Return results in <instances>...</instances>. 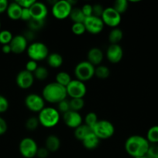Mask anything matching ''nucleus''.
I'll return each instance as SVG.
<instances>
[{"label": "nucleus", "instance_id": "a211bd4d", "mask_svg": "<svg viewBox=\"0 0 158 158\" xmlns=\"http://www.w3.org/2000/svg\"><path fill=\"white\" fill-rule=\"evenodd\" d=\"M87 61L89 62L93 66H99L102 63L104 59V53L100 48L92 47L89 49L87 55Z\"/></svg>", "mask_w": 158, "mask_h": 158}, {"label": "nucleus", "instance_id": "c9c22d12", "mask_svg": "<svg viewBox=\"0 0 158 158\" xmlns=\"http://www.w3.org/2000/svg\"><path fill=\"white\" fill-rule=\"evenodd\" d=\"M71 31L76 35H81L86 32L84 23H73Z\"/></svg>", "mask_w": 158, "mask_h": 158}, {"label": "nucleus", "instance_id": "6ab92c4d", "mask_svg": "<svg viewBox=\"0 0 158 158\" xmlns=\"http://www.w3.org/2000/svg\"><path fill=\"white\" fill-rule=\"evenodd\" d=\"M22 11H23V9H22L21 6L15 1L9 3L6 12L8 17L11 20L16 21V20H20L21 19Z\"/></svg>", "mask_w": 158, "mask_h": 158}, {"label": "nucleus", "instance_id": "7c9ffc66", "mask_svg": "<svg viewBox=\"0 0 158 158\" xmlns=\"http://www.w3.org/2000/svg\"><path fill=\"white\" fill-rule=\"evenodd\" d=\"M14 35L8 29H3L0 31V44L8 45L11 43Z\"/></svg>", "mask_w": 158, "mask_h": 158}, {"label": "nucleus", "instance_id": "6e6552de", "mask_svg": "<svg viewBox=\"0 0 158 158\" xmlns=\"http://www.w3.org/2000/svg\"><path fill=\"white\" fill-rule=\"evenodd\" d=\"M38 148L37 142L30 137H25L22 139L19 144L20 154L25 158H33L36 157Z\"/></svg>", "mask_w": 158, "mask_h": 158}, {"label": "nucleus", "instance_id": "4c0bfd02", "mask_svg": "<svg viewBox=\"0 0 158 158\" xmlns=\"http://www.w3.org/2000/svg\"><path fill=\"white\" fill-rule=\"evenodd\" d=\"M146 156L148 158H158V144H150Z\"/></svg>", "mask_w": 158, "mask_h": 158}, {"label": "nucleus", "instance_id": "2f4dec72", "mask_svg": "<svg viewBox=\"0 0 158 158\" xmlns=\"http://www.w3.org/2000/svg\"><path fill=\"white\" fill-rule=\"evenodd\" d=\"M45 25V21H40V20H36L33 19H31L27 23L28 29L33 32L40 31V29H43Z\"/></svg>", "mask_w": 158, "mask_h": 158}, {"label": "nucleus", "instance_id": "ea45409f", "mask_svg": "<svg viewBox=\"0 0 158 158\" xmlns=\"http://www.w3.org/2000/svg\"><path fill=\"white\" fill-rule=\"evenodd\" d=\"M104 8L103 6H102L101 4H94L92 5V10H93V15L94 16H97V17H100L102 16V13L104 12Z\"/></svg>", "mask_w": 158, "mask_h": 158}, {"label": "nucleus", "instance_id": "9d476101", "mask_svg": "<svg viewBox=\"0 0 158 158\" xmlns=\"http://www.w3.org/2000/svg\"><path fill=\"white\" fill-rule=\"evenodd\" d=\"M67 94L71 99L81 98L87 94L86 85L84 82L77 80H72L66 87Z\"/></svg>", "mask_w": 158, "mask_h": 158}, {"label": "nucleus", "instance_id": "58836bf2", "mask_svg": "<svg viewBox=\"0 0 158 158\" xmlns=\"http://www.w3.org/2000/svg\"><path fill=\"white\" fill-rule=\"evenodd\" d=\"M9 103L7 98L2 95H0V114L6 113L9 109Z\"/></svg>", "mask_w": 158, "mask_h": 158}, {"label": "nucleus", "instance_id": "a18cd8bd", "mask_svg": "<svg viewBox=\"0 0 158 158\" xmlns=\"http://www.w3.org/2000/svg\"><path fill=\"white\" fill-rule=\"evenodd\" d=\"M49 151L45 147H43V148H39L37 153V157H38L39 158H46L49 156Z\"/></svg>", "mask_w": 158, "mask_h": 158}, {"label": "nucleus", "instance_id": "c85d7f7f", "mask_svg": "<svg viewBox=\"0 0 158 158\" xmlns=\"http://www.w3.org/2000/svg\"><path fill=\"white\" fill-rule=\"evenodd\" d=\"M34 78L37 79L39 81H43V80H46L49 77V71H48L47 68L45 66H39L38 68L36 69L35 72L33 73Z\"/></svg>", "mask_w": 158, "mask_h": 158}, {"label": "nucleus", "instance_id": "f704fd0d", "mask_svg": "<svg viewBox=\"0 0 158 158\" xmlns=\"http://www.w3.org/2000/svg\"><path fill=\"white\" fill-rule=\"evenodd\" d=\"M98 121H99L98 115L94 112L88 113V114H86L85 117V124H86L87 126L91 128V130H92V128L94 127V126L96 124Z\"/></svg>", "mask_w": 158, "mask_h": 158}, {"label": "nucleus", "instance_id": "0eeeda50", "mask_svg": "<svg viewBox=\"0 0 158 158\" xmlns=\"http://www.w3.org/2000/svg\"><path fill=\"white\" fill-rule=\"evenodd\" d=\"M73 6L69 3L68 0L57 1L51 7V13L53 16L58 20H64L69 18Z\"/></svg>", "mask_w": 158, "mask_h": 158}, {"label": "nucleus", "instance_id": "37998d69", "mask_svg": "<svg viewBox=\"0 0 158 158\" xmlns=\"http://www.w3.org/2000/svg\"><path fill=\"white\" fill-rule=\"evenodd\" d=\"M15 2L21 6L22 9H30L36 1L35 0H18Z\"/></svg>", "mask_w": 158, "mask_h": 158}, {"label": "nucleus", "instance_id": "2eb2a0df", "mask_svg": "<svg viewBox=\"0 0 158 158\" xmlns=\"http://www.w3.org/2000/svg\"><path fill=\"white\" fill-rule=\"evenodd\" d=\"M63 121L67 127L72 129H76L82 124L83 119L79 112L69 110L63 114Z\"/></svg>", "mask_w": 158, "mask_h": 158}, {"label": "nucleus", "instance_id": "bb28decb", "mask_svg": "<svg viewBox=\"0 0 158 158\" xmlns=\"http://www.w3.org/2000/svg\"><path fill=\"white\" fill-rule=\"evenodd\" d=\"M146 138L150 144H158V125L151 127L147 131Z\"/></svg>", "mask_w": 158, "mask_h": 158}, {"label": "nucleus", "instance_id": "cd10ccee", "mask_svg": "<svg viewBox=\"0 0 158 158\" xmlns=\"http://www.w3.org/2000/svg\"><path fill=\"white\" fill-rule=\"evenodd\" d=\"M94 76L101 80L107 79L110 76L109 68L104 65H99L96 66L94 69Z\"/></svg>", "mask_w": 158, "mask_h": 158}, {"label": "nucleus", "instance_id": "de8ad7c7", "mask_svg": "<svg viewBox=\"0 0 158 158\" xmlns=\"http://www.w3.org/2000/svg\"><path fill=\"white\" fill-rule=\"evenodd\" d=\"M23 36L26 39L28 42L32 41V40H34V36H35V32L33 31H31L29 29H27L26 30V32L23 34Z\"/></svg>", "mask_w": 158, "mask_h": 158}, {"label": "nucleus", "instance_id": "aec40b11", "mask_svg": "<svg viewBox=\"0 0 158 158\" xmlns=\"http://www.w3.org/2000/svg\"><path fill=\"white\" fill-rule=\"evenodd\" d=\"M60 140L57 136L50 134L45 140V148L49 151V152H56L60 149Z\"/></svg>", "mask_w": 158, "mask_h": 158}, {"label": "nucleus", "instance_id": "7ed1b4c3", "mask_svg": "<svg viewBox=\"0 0 158 158\" xmlns=\"http://www.w3.org/2000/svg\"><path fill=\"white\" fill-rule=\"evenodd\" d=\"M40 124L45 128H52L58 124L60 119V114L57 109L52 106H45L38 114Z\"/></svg>", "mask_w": 158, "mask_h": 158}, {"label": "nucleus", "instance_id": "c756f323", "mask_svg": "<svg viewBox=\"0 0 158 158\" xmlns=\"http://www.w3.org/2000/svg\"><path fill=\"white\" fill-rule=\"evenodd\" d=\"M115 10L117 11L120 15L125 13L129 8V2L126 0H117L112 6Z\"/></svg>", "mask_w": 158, "mask_h": 158}, {"label": "nucleus", "instance_id": "603ef678", "mask_svg": "<svg viewBox=\"0 0 158 158\" xmlns=\"http://www.w3.org/2000/svg\"><path fill=\"white\" fill-rule=\"evenodd\" d=\"M0 31H1V21H0Z\"/></svg>", "mask_w": 158, "mask_h": 158}, {"label": "nucleus", "instance_id": "1a4fd4ad", "mask_svg": "<svg viewBox=\"0 0 158 158\" xmlns=\"http://www.w3.org/2000/svg\"><path fill=\"white\" fill-rule=\"evenodd\" d=\"M101 19L103 21L105 26L111 27L112 29L117 28L122 21V15L115 10L112 7L105 8Z\"/></svg>", "mask_w": 158, "mask_h": 158}, {"label": "nucleus", "instance_id": "f8f14e48", "mask_svg": "<svg viewBox=\"0 0 158 158\" xmlns=\"http://www.w3.org/2000/svg\"><path fill=\"white\" fill-rule=\"evenodd\" d=\"M84 25H85L86 32L92 35H97L100 33L103 30L104 26H105L102 19L100 17L94 16V15L85 18Z\"/></svg>", "mask_w": 158, "mask_h": 158}, {"label": "nucleus", "instance_id": "423d86ee", "mask_svg": "<svg viewBox=\"0 0 158 158\" xmlns=\"http://www.w3.org/2000/svg\"><path fill=\"white\" fill-rule=\"evenodd\" d=\"M92 132L99 140H107L114 135L115 127L112 123L106 120H101L92 128Z\"/></svg>", "mask_w": 158, "mask_h": 158}, {"label": "nucleus", "instance_id": "e433bc0d", "mask_svg": "<svg viewBox=\"0 0 158 158\" xmlns=\"http://www.w3.org/2000/svg\"><path fill=\"white\" fill-rule=\"evenodd\" d=\"M57 110L59 111L60 114H65V113L68 112L71 110V107H70V101L67 99L62 100L60 103H57Z\"/></svg>", "mask_w": 158, "mask_h": 158}, {"label": "nucleus", "instance_id": "8fccbe9b", "mask_svg": "<svg viewBox=\"0 0 158 158\" xmlns=\"http://www.w3.org/2000/svg\"><path fill=\"white\" fill-rule=\"evenodd\" d=\"M2 51L3 53L5 54H9L10 52H12V49H11L10 45H3L2 47Z\"/></svg>", "mask_w": 158, "mask_h": 158}, {"label": "nucleus", "instance_id": "f257e3e1", "mask_svg": "<svg viewBox=\"0 0 158 158\" xmlns=\"http://www.w3.org/2000/svg\"><path fill=\"white\" fill-rule=\"evenodd\" d=\"M150 143L147 138L140 135H132L125 142V150L132 157H140L146 156Z\"/></svg>", "mask_w": 158, "mask_h": 158}, {"label": "nucleus", "instance_id": "39448f33", "mask_svg": "<svg viewBox=\"0 0 158 158\" xmlns=\"http://www.w3.org/2000/svg\"><path fill=\"white\" fill-rule=\"evenodd\" d=\"M94 69L95 66L87 60L80 62L74 67V72L76 80L84 83L88 81L94 76Z\"/></svg>", "mask_w": 158, "mask_h": 158}, {"label": "nucleus", "instance_id": "4be33fe9", "mask_svg": "<svg viewBox=\"0 0 158 158\" xmlns=\"http://www.w3.org/2000/svg\"><path fill=\"white\" fill-rule=\"evenodd\" d=\"M46 63L47 65L51 68L57 69L60 67L64 63V60L62 56L57 52H52L50 53L46 58Z\"/></svg>", "mask_w": 158, "mask_h": 158}, {"label": "nucleus", "instance_id": "b1692460", "mask_svg": "<svg viewBox=\"0 0 158 158\" xmlns=\"http://www.w3.org/2000/svg\"><path fill=\"white\" fill-rule=\"evenodd\" d=\"M123 38V32L119 28H114L108 33V40L110 44H119Z\"/></svg>", "mask_w": 158, "mask_h": 158}, {"label": "nucleus", "instance_id": "473e14b6", "mask_svg": "<svg viewBox=\"0 0 158 158\" xmlns=\"http://www.w3.org/2000/svg\"><path fill=\"white\" fill-rule=\"evenodd\" d=\"M70 101V107H71V110L76 111V112H79V110L82 109L85 106V100L84 99L81 98H75L71 99Z\"/></svg>", "mask_w": 158, "mask_h": 158}, {"label": "nucleus", "instance_id": "412c9836", "mask_svg": "<svg viewBox=\"0 0 158 158\" xmlns=\"http://www.w3.org/2000/svg\"><path fill=\"white\" fill-rule=\"evenodd\" d=\"M81 143L85 149L91 151V150L96 149L99 147V143H100V140L98 138L97 136L94 133L91 132L82 140Z\"/></svg>", "mask_w": 158, "mask_h": 158}, {"label": "nucleus", "instance_id": "09e8293b", "mask_svg": "<svg viewBox=\"0 0 158 158\" xmlns=\"http://www.w3.org/2000/svg\"><path fill=\"white\" fill-rule=\"evenodd\" d=\"M9 4V3L8 2L7 0H0V14L6 12Z\"/></svg>", "mask_w": 158, "mask_h": 158}, {"label": "nucleus", "instance_id": "c03bdc74", "mask_svg": "<svg viewBox=\"0 0 158 158\" xmlns=\"http://www.w3.org/2000/svg\"><path fill=\"white\" fill-rule=\"evenodd\" d=\"M31 19H32V16H31V13H30V10H29V9H23V11H22V14H21V19H20L28 23Z\"/></svg>", "mask_w": 158, "mask_h": 158}, {"label": "nucleus", "instance_id": "72a5a7b5", "mask_svg": "<svg viewBox=\"0 0 158 158\" xmlns=\"http://www.w3.org/2000/svg\"><path fill=\"white\" fill-rule=\"evenodd\" d=\"M39 125H40V122H39L38 117H34V116L28 118L27 120L26 121V123H25L26 130L29 131H36L39 127Z\"/></svg>", "mask_w": 158, "mask_h": 158}, {"label": "nucleus", "instance_id": "79ce46f5", "mask_svg": "<svg viewBox=\"0 0 158 158\" xmlns=\"http://www.w3.org/2000/svg\"><path fill=\"white\" fill-rule=\"evenodd\" d=\"M82 12L85 15V16L86 17H89L93 15V10H92V5L91 4H85L81 8Z\"/></svg>", "mask_w": 158, "mask_h": 158}, {"label": "nucleus", "instance_id": "9b49d317", "mask_svg": "<svg viewBox=\"0 0 158 158\" xmlns=\"http://www.w3.org/2000/svg\"><path fill=\"white\" fill-rule=\"evenodd\" d=\"M26 107L33 113H40L45 107V100L43 97L37 94H29L24 100Z\"/></svg>", "mask_w": 158, "mask_h": 158}, {"label": "nucleus", "instance_id": "4468645a", "mask_svg": "<svg viewBox=\"0 0 158 158\" xmlns=\"http://www.w3.org/2000/svg\"><path fill=\"white\" fill-rule=\"evenodd\" d=\"M105 56L111 63H119L123 57V49L119 44H110L107 48Z\"/></svg>", "mask_w": 158, "mask_h": 158}, {"label": "nucleus", "instance_id": "49530a36", "mask_svg": "<svg viewBox=\"0 0 158 158\" xmlns=\"http://www.w3.org/2000/svg\"><path fill=\"white\" fill-rule=\"evenodd\" d=\"M8 130V125L6 120L0 117V136L3 135L6 133Z\"/></svg>", "mask_w": 158, "mask_h": 158}, {"label": "nucleus", "instance_id": "a19ab883", "mask_svg": "<svg viewBox=\"0 0 158 158\" xmlns=\"http://www.w3.org/2000/svg\"><path fill=\"white\" fill-rule=\"evenodd\" d=\"M38 64H37V62L34 61V60H29L27 63H26V70L28 71L29 73H33L36 71V69L38 68Z\"/></svg>", "mask_w": 158, "mask_h": 158}, {"label": "nucleus", "instance_id": "a878e982", "mask_svg": "<svg viewBox=\"0 0 158 158\" xmlns=\"http://www.w3.org/2000/svg\"><path fill=\"white\" fill-rule=\"evenodd\" d=\"M55 80L56 83H57L58 84L67 87L68 85L71 82L72 79H71V76L68 73L64 72V71H60L56 75Z\"/></svg>", "mask_w": 158, "mask_h": 158}, {"label": "nucleus", "instance_id": "f03ea898", "mask_svg": "<svg viewBox=\"0 0 158 158\" xmlns=\"http://www.w3.org/2000/svg\"><path fill=\"white\" fill-rule=\"evenodd\" d=\"M66 87L58 84L56 82H52L43 87L42 97L46 102L50 103H58L67 99Z\"/></svg>", "mask_w": 158, "mask_h": 158}, {"label": "nucleus", "instance_id": "f3484780", "mask_svg": "<svg viewBox=\"0 0 158 158\" xmlns=\"http://www.w3.org/2000/svg\"><path fill=\"white\" fill-rule=\"evenodd\" d=\"M9 45L12 52L15 54H21L27 49L28 41L23 35H14Z\"/></svg>", "mask_w": 158, "mask_h": 158}, {"label": "nucleus", "instance_id": "5701e85b", "mask_svg": "<svg viewBox=\"0 0 158 158\" xmlns=\"http://www.w3.org/2000/svg\"><path fill=\"white\" fill-rule=\"evenodd\" d=\"M92 132V130L91 128H90L89 127L87 126L85 123H82L81 126H79L78 127H77L76 129H74V137L77 140L82 141L89 134Z\"/></svg>", "mask_w": 158, "mask_h": 158}, {"label": "nucleus", "instance_id": "3c124183", "mask_svg": "<svg viewBox=\"0 0 158 158\" xmlns=\"http://www.w3.org/2000/svg\"><path fill=\"white\" fill-rule=\"evenodd\" d=\"M136 158H148L147 156H143V157H136Z\"/></svg>", "mask_w": 158, "mask_h": 158}, {"label": "nucleus", "instance_id": "ddd939ff", "mask_svg": "<svg viewBox=\"0 0 158 158\" xmlns=\"http://www.w3.org/2000/svg\"><path fill=\"white\" fill-rule=\"evenodd\" d=\"M34 80L33 74L24 69L18 73L15 77V83L20 89H27L33 86Z\"/></svg>", "mask_w": 158, "mask_h": 158}, {"label": "nucleus", "instance_id": "dca6fc26", "mask_svg": "<svg viewBox=\"0 0 158 158\" xmlns=\"http://www.w3.org/2000/svg\"><path fill=\"white\" fill-rule=\"evenodd\" d=\"M32 19L40 21H45L48 15L47 6L41 2H37L33 3L29 9Z\"/></svg>", "mask_w": 158, "mask_h": 158}, {"label": "nucleus", "instance_id": "393cba45", "mask_svg": "<svg viewBox=\"0 0 158 158\" xmlns=\"http://www.w3.org/2000/svg\"><path fill=\"white\" fill-rule=\"evenodd\" d=\"M69 18L74 23H84L86 17L82 12L81 8H74L71 10Z\"/></svg>", "mask_w": 158, "mask_h": 158}, {"label": "nucleus", "instance_id": "20e7f679", "mask_svg": "<svg viewBox=\"0 0 158 158\" xmlns=\"http://www.w3.org/2000/svg\"><path fill=\"white\" fill-rule=\"evenodd\" d=\"M26 53L29 60L36 62L46 60L49 56V49L42 42H33L28 46Z\"/></svg>", "mask_w": 158, "mask_h": 158}]
</instances>
